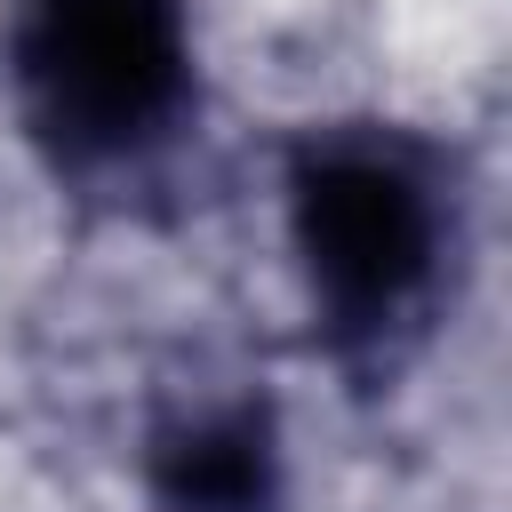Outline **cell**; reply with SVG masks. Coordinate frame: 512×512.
Instances as JSON below:
<instances>
[{"mask_svg": "<svg viewBox=\"0 0 512 512\" xmlns=\"http://www.w3.org/2000/svg\"><path fill=\"white\" fill-rule=\"evenodd\" d=\"M288 224L328 328L352 344H376L424 304L448 240L432 160L384 128L312 136L288 168Z\"/></svg>", "mask_w": 512, "mask_h": 512, "instance_id": "6da1fadb", "label": "cell"}, {"mask_svg": "<svg viewBox=\"0 0 512 512\" xmlns=\"http://www.w3.org/2000/svg\"><path fill=\"white\" fill-rule=\"evenodd\" d=\"M16 88L64 160H120L152 144L192 88L176 0H24Z\"/></svg>", "mask_w": 512, "mask_h": 512, "instance_id": "7a4b0ae2", "label": "cell"}, {"mask_svg": "<svg viewBox=\"0 0 512 512\" xmlns=\"http://www.w3.org/2000/svg\"><path fill=\"white\" fill-rule=\"evenodd\" d=\"M144 488L160 512H272L280 504V432L264 400H200L152 424Z\"/></svg>", "mask_w": 512, "mask_h": 512, "instance_id": "3957f363", "label": "cell"}]
</instances>
